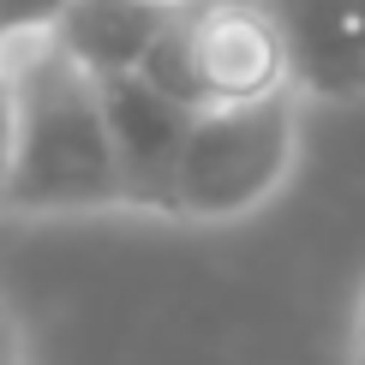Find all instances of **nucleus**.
I'll list each match as a JSON object with an SVG mask.
<instances>
[{
	"instance_id": "20e7f679",
	"label": "nucleus",
	"mask_w": 365,
	"mask_h": 365,
	"mask_svg": "<svg viewBox=\"0 0 365 365\" xmlns=\"http://www.w3.org/2000/svg\"><path fill=\"white\" fill-rule=\"evenodd\" d=\"M102 114H108L120 186H126V216L174 222V168H180V150H186V132L197 114L180 108L144 72L102 78Z\"/></svg>"
},
{
	"instance_id": "1a4fd4ad",
	"label": "nucleus",
	"mask_w": 365,
	"mask_h": 365,
	"mask_svg": "<svg viewBox=\"0 0 365 365\" xmlns=\"http://www.w3.org/2000/svg\"><path fill=\"white\" fill-rule=\"evenodd\" d=\"M0 365H30V347H24V329L12 306H0Z\"/></svg>"
},
{
	"instance_id": "9d476101",
	"label": "nucleus",
	"mask_w": 365,
	"mask_h": 365,
	"mask_svg": "<svg viewBox=\"0 0 365 365\" xmlns=\"http://www.w3.org/2000/svg\"><path fill=\"white\" fill-rule=\"evenodd\" d=\"M347 365H365V287L354 299V329H347Z\"/></svg>"
},
{
	"instance_id": "0eeeda50",
	"label": "nucleus",
	"mask_w": 365,
	"mask_h": 365,
	"mask_svg": "<svg viewBox=\"0 0 365 365\" xmlns=\"http://www.w3.org/2000/svg\"><path fill=\"white\" fill-rule=\"evenodd\" d=\"M78 0H0V66L48 48Z\"/></svg>"
},
{
	"instance_id": "39448f33",
	"label": "nucleus",
	"mask_w": 365,
	"mask_h": 365,
	"mask_svg": "<svg viewBox=\"0 0 365 365\" xmlns=\"http://www.w3.org/2000/svg\"><path fill=\"white\" fill-rule=\"evenodd\" d=\"M287 30L294 90L306 102L365 96V0H269Z\"/></svg>"
},
{
	"instance_id": "6e6552de",
	"label": "nucleus",
	"mask_w": 365,
	"mask_h": 365,
	"mask_svg": "<svg viewBox=\"0 0 365 365\" xmlns=\"http://www.w3.org/2000/svg\"><path fill=\"white\" fill-rule=\"evenodd\" d=\"M12 138H19V96H12V72H0V204L12 180Z\"/></svg>"
},
{
	"instance_id": "f257e3e1",
	"label": "nucleus",
	"mask_w": 365,
	"mask_h": 365,
	"mask_svg": "<svg viewBox=\"0 0 365 365\" xmlns=\"http://www.w3.org/2000/svg\"><path fill=\"white\" fill-rule=\"evenodd\" d=\"M19 138L0 216H126L102 84L60 42L12 60Z\"/></svg>"
},
{
	"instance_id": "f03ea898",
	"label": "nucleus",
	"mask_w": 365,
	"mask_h": 365,
	"mask_svg": "<svg viewBox=\"0 0 365 365\" xmlns=\"http://www.w3.org/2000/svg\"><path fill=\"white\" fill-rule=\"evenodd\" d=\"M144 78L192 114L252 108L294 90V54L269 0H186L144 60Z\"/></svg>"
},
{
	"instance_id": "423d86ee",
	"label": "nucleus",
	"mask_w": 365,
	"mask_h": 365,
	"mask_svg": "<svg viewBox=\"0 0 365 365\" xmlns=\"http://www.w3.org/2000/svg\"><path fill=\"white\" fill-rule=\"evenodd\" d=\"M180 12H186V0H78L54 42L96 84L126 78V72H144V60L156 54V42L174 30Z\"/></svg>"
},
{
	"instance_id": "7ed1b4c3",
	"label": "nucleus",
	"mask_w": 365,
	"mask_h": 365,
	"mask_svg": "<svg viewBox=\"0 0 365 365\" xmlns=\"http://www.w3.org/2000/svg\"><path fill=\"white\" fill-rule=\"evenodd\" d=\"M299 90L252 108H210L192 120L174 168V222L234 227L269 210L299 168Z\"/></svg>"
}]
</instances>
